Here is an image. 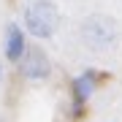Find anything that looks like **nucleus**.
Here are the masks:
<instances>
[{"mask_svg": "<svg viewBox=\"0 0 122 122\" xmlns=\"http://www.w3.org/2000/svg\"><path fill=\"white\" fill-rule=\"evenodd\" d=\"M79 35H81L87 49H92V52H109L119 41V27L106 14H90L79 25Z\"/></svg>", "mask_w": 122, "mask_h": 122, "instance_id": "obj_1", "label": "nucleus"}, {"mask_svg": "<svg viewBox=\"0 0 122 122\" xmlns=\"http://www.w3.org/2000/svg\"><path fill=\"white\" fill-rule=\"evenodd\" d=\"M60 27V11L52 0H33L25 8V30L35 38H52Z\"/></svg>", "mask_w": 122, "mask_h": 122, "instance_id": "obj_2", "label": "nucleus"}, {"mask_svg": "<svg viewBox=\"0 0 122 122\" xmlns=\"http://www.w3.org/2000/svg\"><path fill=\"white\" fill-rule=\"evenodd\" d=\"M19 62H22V73L30 79V81H44V79H49V73H52V62H49V57L41 52V49H27Z\"/></svg>", "mask_w": 122, "mask_h": 122, "instance_id": "obj_3", "label": "nucleus"}, {"mask_svg": "<svg viewBox=\"0 0 122 122\" xmlns=\"http://www.w3.org/2000/svg\"><path fill=\"white\" fill-rule=\"evenodd\" d=\"M25 52H27L25 30L19 25H8V30H5V57H8L11 62H19Z\"/></svg>", "mask_w": 122, "mask_h": 122, "instance_id": "obj_4", "label": "nucleus"}, {"mask_svg": "<svg viewBox=\"0 0 122 122\" xmlns=\"http://www.w3.org/2000/svg\"><path fill=\"white\" fill-rule=\"evenodd\" d=\"M98 71H84V73H79L73 79V98H76V103H87L90 95L95 92L98 87Z\"/></svg>", "mask_w": 122, "mask_h": 122, "instance_id": "obj_5", "label": "nucleus"}, {"mask_svg": "<svg viewBox=\"0 0 122 122\" xmlns=\"http://www.w3.org/2000/svg\"><path fill=\"white\" fill-rule=\"evenodd\" d=\"M0 81H3V65H0Z\"/></svg>", "mask_w": 122, "mask_h": 122, "instance_id": "obj_6", "label": "nucleus"}]
</instances>
